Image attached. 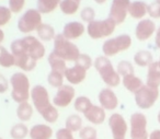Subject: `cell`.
I'll use <instances>...</instances> for the list:
<instances>
[{
	"mask_svg": "<svg viewBox=\"0 0 160 139\" xmlns=\"http://www.w3.org/2000/svg\"><path fill=\"white\" fill-rule=\"evenodd\" d=\"M31 99L35 110L45 119V122L49 124H54L57 122L59 116L58 111L56 106L51 103L48 91L44 86L38 84L33 87L31 90Z\"/></svg>",
	"mask_w": 160,
	"mask_h": 139,
	"instance_id": "7a4b0ae2",
	"label": "cell"
},
{
	"mask_svg": "<svg viewBox=\"0 0 160 139\" xmlns=\"http://www.w3.org/2000/svg\"><path fill=\"white\" fill-rule=\"evenodd\" d=\"M36 34H38V40H41L42 42H49L52 40L54 41L56 36L55 29L46 23H42L40 25V27L36 30Z\"/></svg>",
	"mask_w": 160,
	"mask_h": 139,
	"instance_id": "d4e9b609",
	"label": "cell"
},
{
	"mask_svg": "<svg viewBox=\"0 0 160 139\" xmlns=\"http://www.w3.org/2000/svg\"><path fill=\"white\" fill-rule=\"evenodd\" d=\"M116 24L110 18L104 20H93L88 23L87 33L92 40H101V38L109 37L115 31Z\"/></svg>",
	"mask_w": 160,
	"mask_h": 139,
	"instance_id": "52a82bcc",
	"label": "cell"
},
{
	"mask_svg": "<svg viewBox=\"0 0 160 139\" xmlns=\"http://www.w3.org/2000/svg\"><path fill=\"white\" fill-rule=\"evenodd\" d=\"M132 43H133V41L128 34H121V35L105 41L102 45V52L104 56L112 57V56H115L122 52L129 49V47L132 46Z\"/></svg>",
	"mask_w": 160,
	"mask_h": 139,
	"instance_id": "8992f818",
	"label": "cell"
},
{
	"mask_svg": "<svg viewBox=\"0 0 160 139\" xmlns=\"http://www.w3.org/2000/svg\"><path fill=\"white\" fill-rule=\"evenodd\" d=\"M83 115H85L86 119L93 125H101L107 117L105 110L99 105H92Z\"/></svg>",
	"mask_w": 160,
	"mask_h": 139,
	"instance_id": "ac0fdd59",
	"label": "cell"
},
{
	"mask_svg": "<svg viewBox=\"0 0 160 139\" xmlns=\"http://www.w3.org/2000/svg\"><path fill=\"white\" fill-rule=\"evenodd\" d=\"M148 16L152 19H160V3L156 0L148 5Z\"/></svg>",
	"mask_w": 160,
	"mask_h": 139,
	"instance_id": "ab89813d",
	"label": "cell"
},
{
	"mask_svg": "<svg viewBox=\"0 0 160 139\" xmlns=\"http://www.w3.org/2000/svg\"><path fill=\"white\" fill-rule=\"evenodd\" d=\"M65 75L60 72H56V71H52L47 76V82H48L49 86H52L53 88H60L62 86V82H64Z\"/></svg>",
	"mask_w": 160,
	"mask_h": 139,
	"instance_id": "d6a6232c",
	"label": "cell"
},
{
	"mask_svg": "<svg viewBox=\"0 0 160 139\" xmlns=\"http://www.w3.org/2000/svg\"><path fill=\"white\" fill-rule=\"evenodd\" d=\"M118 73L122 77H125V76L128 75H133L134 73V66L132 65L131 62L128 60H121L118 65V69H116Z\"/></svg>",
	"mask_w": 160,
	"mask_h": 139,
	"instance_id": "836d02e7",
	"label": "cell"
},
{
	"mask_svg": "<svg viewBox=\"0 0 160 139\" xmlns=\"http://www.w3.org/2000/svg\"><path fill=\"white\" fill-rule=\"evenodd\" d=\"M33 115V107L29 102H22L17 108V116L21 122H29Z\"/></svg>",
	"mask_w": 160,
	"mask_h": 139,
	"instance_id": "4316f807",
	"label": "cell"
},
{
	"mask_svg": "<svg viewBox=\"0 0 160 139\" xmlns=\"http://www.w3.org/2000/svg\"><path fill=\"white\" fill-rule=\"evenodd\" d=\"M9 89V82L3 77L2 75H0V93H6Z\"/></svg>",
	"mask_w": 160,
	"mask_h": 139,
	"instance_id": "b9f144b4",
	"label": "cell"
},
{
	"mask_svg": "<svg viewBox=\"0 0 160 139\" xmlns=\"http://www.w3.org/2000/svg\"><path fill=\"white\" fill-rule=\"evenodd\" d=\"M77 1H81V0H77Z\"/></svg>",
	"mask_w": 160,
	"mask_h": 139,
	"instance_id": "f907efd6",
	"label": "cell"
},
{
	"mask_svg": "<svg viewBox=\"0 0 160 139\" xmlns=\"http://www.w3.org/2000/svg\"><path fill=\"white\" fill-rule=\"evenodd\" d=\"M12 66H16V62H14V57L12 53L8 51L6 47L0 45V67L11 68Z\"/></svg>",
	"mask_w": 160,
	"mask_h": 139,
	"instance_id": "f1b7e54d",
	"label": "cell"
},
{
	"mask_svg": "<svg viewBox=\"0 0 160 139\" xmlns=\"http://www.w3.org/2000/svg\"><path fill=\"white\" fill-rule=\"evenodd\" d=\"M157 118H158V123L160 124V112L158 113V116H157Z\"/></svg>",
	"mask_w": 160,
	"mask_h": 139,
	"instance_id": "7dc6e473",
	"label": "cell"
},
{
	"mask_svg": "<svg viewBox=\"0 0 160 139\" xmlns=\"http://www.w3.org/2000/svg\"><path fill=\"white\" fill-rule=\"evenodd\" d=\"M148 139H160V129H155L149 134Z\"/></svg>",
	"mask_w": 160,
	"mask_h": 139,
	"instance_id": "7bdbcfd3",
	"label": "cell"
},
{
	"mask_svg": "<svg viewBox=\"0 0 160 139\" xmlns=\"http://www.w3.org/2000/svg\"><path fill=\"white\" fill-rule=\"evenodd\" d=\"M62 0H38L36 9L41 12V14H48L54 12L59 7Z\"/></svg>",
	"mask_w": 160,
	"mask_h": 139,
	"instance_id": "603a6c76",
	"label": "cell"
},
{
	"mask_svg": "<svg viewBox=\"0 0 160 139\" xmlns=\"http://www.w3.org/2000/svg\"><path fill=\"white\" fill-rule=\"evenodd\" d=\"M100 106L105 111H113L118 106V99L111 88H104L99 93Z\"/></svg>",
	"mask_w": 160,
	"mask_h": 139,
	"instance_id": "9a60e30c",
	"label": "cell"
},
{
	"mask_svg": "<svg viewBox=\"0 0 160 139\" xmlns=\"http://www.w3.org/2000/svg\"><path fill=\"white\" fill-rule=\"evenodd\" d=\"M158 97L159 90L145 84L135 93V103L142 110H149L155 105Z\"/></svg>",
	"mask_w": 160,
	"mask_h": 139,
	"instance_id": "9c48e42d",
	"label": "cell"
},
{
	"mask_svg": "<svg viewBox=\"0 0 160 139\" xmlns=\"http://www.w3.org/2000/svg\"><path fill=\"white\" fill-rule=\"evenodd\" d=\"M53 53L58 57L62 58L65 62H73L79 58L81 55L79 48L71 41L67 40L62 34H56L54 38V49Z\"/></svg>",
	"mask_w": 160,
	"mask_h": 139,
	"instance_id": "5b68a950",
	"label": "cell"
},
{
	"mask_svg": "<svg viewBox=\"0 0 160 139\" xmlns=\"http://www.w3.org/2000/svg\"><path fill=\"white\" fill-rule=\"evenodd\" d=\"M131 139H148L147 117L142 113L136 112L131 116Z\"/></svg>",
	"mask_w": 160,
	"mask_h": 139,
	"instance_id": "30bf717a",
	"label": "cell"
},
{
	"mask_svg": "<svg viewBox=\"0 0 160 139\" xmlns=\"http://www.w3.org/2000/svg\"><path fill=\"white\" fill-rule=\"evenodd\" d=\"M131 2V0H112L109 18L113 20L116 25L125 22L128 16V8Z\"/></svg>",
	"mask_w": 160,
	"mask_h": 139,
	"instance_id": "8fae6325",
	"label": "cell"
},
{
	"mask_svg": "<svg viewBox=\"0 0 160 139\" xmlns=\"http://www.w3.org/2000/svg\"><path fill=\"white\" fill-rule=\"evenodd\" d=\"M128 14L136 20H142L146 14H148V5L142 0L132 1L128 8Z\"/></svg>",
	"mask_w": 160,
	"mask_h": 139,
	"instance_id": "d6986e66",
	"label": "cell"
},
{
	"mask_svg": "<svg viewBox=\"0 0 160 139\" xmlns=\"http://www.w3.org/2000/svg\"><path fill=\"white\" fill-rule=\"evenodd\" d=\"M0 139H3V138H2V137H0Z\"/></svg>",
	"mask_w": 160,
	"mask_h": 139,
	"instance_id": "681fc988",
	"label": "cell"
},
{
	"mask_svg": "<svg viewBox=\"0 0 160 139\" xmlns=\"http://www.w3.org/2000/svg\"><path fill=\"white\" fill-rule=\"evenodd\" d=\"M10 52L16 62V66L23 71H32L36 64L45 56L46 49L43 42L33 35H28L22 38L12 41Z\"/></svg>",
	"mask_w": 160,
	"mask_h": 139,
	"instance_id": "6da1fadb",
	"label": "cell"
},
{
	"mask_svg": "<svg viewBox=\"0 0 160 139\" xmlns=\"http://www.w3.org/2000/svg\"><path fill=\"white\" fill-rule=\"evenodd\" d=\"M75 64L83 67V68L87 69V70H89V69L93 66V62H92L91 57H90L88 54H81V55L79 56V58L75 62Z\"/></svg>",
	"mask_w": 160,
	"mask_h": 139,
	"instance_id": "74e56055",
	"label": "cell"
},
{
	"mask_svg": "<svg viewBox=\"0 0 160 139\" xmlns=\"http://www.w3.org/2000/svg\"><path fill=\"white\" fill-rule=\"evenodd\" d=\"M12 18V12L9 9V7L0 6V27H5L10 22Z\"/></svg>",
	"mask_w": 160,
	"mask_h": 139,
	"instance_id": "d590c367",
	"label": "cell"
},
{
	"mask_svg": "<svg viewBox=\"0 0 160 139\" xmlns=\"http://www.w3.org/2000/svg\"><path fill=\"white\" fill-rule=\"evenodd\" d=\"M60 11L66 16H73L80 8V1L77 0H62L59 5Z\"/></svg>",
	"mask_w": 160,
	"mask_h": 139,
	"instance_id": "83f0119b",
	"label": "cell"
},
{
	"mask_svg": "<svg viewBox=\"0 0 160 139\" xmlns=\"http://www.w3.org/2000/svg\"><path fill=\"white\" fill-rule=\"evenodd\" d=\"M65 126H66L67 129H69L71 132H80V129L82 128V118L78 114L69 115L66 118Z\"/></svg>",
	"mask_w": 160,
	"mask_h": 139,
	"instance_id": "f546056e",
	"label": "cell"
},
{
	"mask_svg": "<svg viewBox=\"0 0 160 139\" xmlns=\"http://www.w3.org/2000/svg\"><path fill=\"white\" fill-rule=\"evenodd\" d=\"M80 18L83 22H92L93 20H96V11H94L93 8L91 7H86L81 10L80 12Z\"/></svg>",
	"mask_w": 160,
	"mask_h": 139,
	"instance_id": "8d00e7d4",
	"label": "cell"
},
{
	"mask_svg": "<svg viewBox=\"0 0 160 139\" xmlns=\"http://www.w3.org/2000/svg\"><path fill=\"white\" fill-rule=\"evenodd\" d=\"M134 62L138 67H148L153 62V56L149 51H139L134 55Z\"/></svg>",
	"mask_w": 160,
	"mask_h": 139,
	"instance_id": "484cf974",
	"label": "cell"
},
{
	"mask_svg": "<svg viewBox=\"0 0 160 139\" xmlns=\"http://www.w3.org/2000/svg\"><path fill=\"white\" fill-rule=\"evenodd\" d=\"M29 128L25 124L19 123L16 124L10 129V136L12 139H24L29 135Z\"/></svg>",
	"mask_w": 160,
	"mask_h": 139,
	"instance_id": "4dcf8cb0",
	"label": "cell"
},
{
	"mask_svg": "<svg viewBox=\"0 0 160 139\" xmlns=\"http://www.w3.org/2000/svg\"><path fill=\"white\" fill-rule=\"evenodd\" d=\"M93 66L100 75L102 81L109 88H115L121 83V76L118 73L112 65L111 60L107 56H99L93 62Z\"/></svg>",
	"mask_w": 160,
	"mask_h": 139,
	"instance_id": "3957f363",
	"label": "cell"
},
{
	"mask_svg": "<svg viewBox=\"0 0 160 139\" xmlns=\"http://www.w3.org/2000/svg\"><path fill=\"white\" fill-rule=\"evenodd\" d=\"M29 136L31 139H51L53 136V129L46 124H38L30 129Z\"/></svg>",
	"mask_w": 160,
	"mask_h": 139,
	"instance_id": "ffe728a7",
	"label": "cell"
},
{
	"mask_svg": "<svg viewBox=\"0 0 160 139\" xmlns=\"http://www.w3.org/2000/svg\"><path fill=\"white\" fill-rule=\"evenodd\" d=\"M76 91L71 84H62L57 89L55 97L53 99V104L56 107H67L75 100Z\"/></svg>",
	"mask_w": 160,
	"mask_h": 139,
	"instance_id": "4fadbf2b",
	"label": "cell"
},
{
	"mask_svg": "<svg viewBox=\"0 0 160 139\" xmlns=\"http://www.w3.org/2000/svg\"><path fill=\"white\" fill-rule=\"evenodd\" d=\"M47 62H48V65L51 67L52 71H56V72H60L65 75V71L67 70V66H66V62L62 58L58 57L56 54H54L52 52L48 55Z\"/></svg>",
	"mask_w": 160,
	"mask_h": 139,
	"instance_id": "cb8c5ba5",
	"label": "cell"
},
{
	"mask_svg": "<svg viewBox=\"0 0 160 139\" xmlns=\"http://www.w3.org/2000/svg\"><path fill=\"white\" fill-rule=\"evenodd\" d=\"M122 83L127 91L134 93V94H135V93L137 92V91L139 90L142 86H144V84H142V80L140 79L139 77L135 76L134 73L133 75H128V76L123 77Z\"/></svg>",
	"mask_w": 160,
	"mask_h": 139,
	"instance_id": "7402d4cb",
	"label": "cell"
},
{
	"mask_svg": "<svg viewBox=\"0 0 160 139\" xmlns=\"http://www.w3.org/2000/svg\"><path fill=\"white\" fill-rule=\"evenodd\" d=\"M157 31L156 23L150 19H142L137 23L135 27V36L138 41L145 42L148 41Z\"/></svg>",
	"mask_w": 160,
	"mask_h": 139,
	"instance_id": "5bb4252c",
	"label": "cell"
},
{
	"mask_svg": "<svg viewBox=\"0 0 160 139\" xmlns=\"http://www.w3.org/2000/svg\"><path fill=\"white\" fill-rule=\"evenodd\" d=\"M80 139H98V132L92 126L82 127L79 132Z\"/></svg>",
	"mask_w": 160,
	"mask_h": 139,
	"instance_id": "e575fe53",
	"label": "cell"
},
{
	"mask_svg": "<svg viewBox=\"0 0 160 139\" xmlns=\"http://www.w3.org/2000/svg\"><path fill=\"white\" fill-rule=\"evenodd\" d=\"M158 65H159V67H160V58H159V60H158Z\"/></svg>",
	"mask_w": 160,
	"mask_h": 139,
	"instance_id": "c3c4849f",
	"label": "cell"
},
{
	"mask_svg": "<svg viewBox=\"0 0 160 139\" xmlns=\"http://www.w3.org/2000/svg\"><path fill=\"white\" fill-rule=\"evenodd\" d=\"M3 40H5V33H3L2 30L0 29V45H1V43L3 42Z\"/></svg>",
	"mask_w": 160,
	"mask_h": 139,
	"instance_id": "f6af8a7d",
	"label": "cell"
},
{
	"mask_svg": "<svg viewBox=\"0 0 160 139\" xmlns=\"http://www.w3.org/2000/svg\"><path fill=\"white\" fill-rule=\"evenodd\" d=\"M92 105H93V104H92L91 100L87 97H83V95L78 97L77 99L75 100V102H73V107H75V110L77 111L78 113H82V114H85Z\"/></svg>",
	"mask_w": 160,
	"mask_h": 139,
	"instance_id": "1f68e13d",
	"label": "cell"
},
{
	"mask_svg": "<svg viewBox=\"0 0 160 139\" xmlns=\"http://www.w3.org/2000/svg\"><path fill=\"white\" fill-rule=\"evenodd\" d=\"M155 43H156V46L160 49V27L159 29L156 31V37H155Z\"/></svg>",
	"mask_w": 160,
	"mask_h": 139,
	"instance_id": "ee69618b",
	"label": "cell"
},
{
	"mask_svg": "<svg viewBox=\"0 0 160 139\" xmlns=\"http://www.w3.org/2000/svg\"><path fill=\"white\" fill-rule=\"evenodd\" d=\"M146 84L151 88L158 89L160 86V67L158 65V62H153L148 66L147 71V79Z\"/></svg>",
	"mask_w": 160,
	"mask_h": 139,
	"instance_id": "44dd1931",
	"label": "cell"
},
{
	"mask_svg": "<svg viewBox=\"0 0 160 139\" xmlns=\"http://www.w3.org/2000/svg\"><path fill=\"white\" fill-rule=\"evenodd\" d=\"M42 24V14L38 9H29L18 21V30L21 33L30 34L36 31Z\"/></svg>",
	"mask_w": 160,
	"mask_h": 139,
	"instance_id": "ba28073f",
	"label": "cell"
},
{
	"mask_svg": "<svg viewBox=\"0 0 160 139\" xmlns=\"http://www.w3.org/2000/svg\"><path fill=\"white\" fill-rule=\"evenodd\" d=\"M9 1V9L12 13H19L23 10L25 6V0H8Z\"/></svg>",
	"mask_w": 160,
	"mask_h": 139,
	"instance_id": "f35d334b",
	"label": "cell"
},
{
	"mask_svg": "<svg viewBox=\"0 0 160 139\" xmlns=\"http://www.w3.org/2000/svg\"><path fill=\"white\" fill-rule=\"evenodd\" d=\"M11 84V97L17 103L28 102L31 97V89H30V80L24 72H16L10 78Z\"/></svg>",
	"mask_w": 160,
	"mask_h": 139,
	"instance_id": "277c9868",
	"label": "cell"
},
{
	"mask_svg": "<svg viewBox=\"0 0 160 139\" xmlns=\"http://www.w3.org/2000/svg\"><path fill=\"white\" fill-rule=\"evenodd\" d=\"M56 139H75V138H73L72 132L65 127L57 130V132H56Z\"/></svg>",
	"mask_w": 160,
	"mask_h": 139,
	"instance_id": "60d3db41",
	"label": "cell"
},
{
	"mask_svg": "<svg viewBox=\"0 0 160 139\" xmlns=\"http://www.w3.org/2000/svg\"><path fill=\"white\" fill-rule=\"evenodd\" d=\"M86 31L85 25L81 22H78V21H71L65 24L64 29H62V35L69 41L78 40L79 37L83 35Z\"/></svg>",
	"mask_w": 160,
	"mask_h": 139,
	"instance_id": "e0dca14e",
	"label": "cell"
},
{
	"mask_svg": "<svg viewBox=\"0 0 160 139\" xmlns=\"http://www.w3.org/2000/svg\"><path fill=\"white\" fill-rule=\"evenodd\" d=\"M109 127L111 129L113 139H125L126 138L128 126L125 118L118 113H113L109 117Z\"/></svg>",
	"mask_w": 160,
	"mask_h": 139,
	"instance_id": "7c38bea8",
	"label": "cell"
},
{
	"mask_svg": "<svg viewBox=\"0 0 160 139\" xmlns=\"http://www.w3.org/2000/svg\"><path fill=\"white\" fill-rule=\"evenodd\" d=\"M86 77H87V69L76 64L75 66L67 68V70L65 71V79L69 82V84L72 86H77L83 82Z\"/></svg>",
	"mask_w": 160,
	"mask_h": 139,
	"instance_id": "2e32d148",
	"label": "cell"
},
{
	"mask_svg": "<svg viewBox=\"0 0 160 139\" xmlns=\"http://www.w3.org/2000/svg\"><path fill=\"white\" fill-rule=\"evenodd\" d=\"M96 1V3H98V5H103V3L107 2V0H94Z\"/></svg>",
	"mask_w": 160,
	"mask_h": 139,
	"instance_id": "bcb514c9",
	"label": "cell"
}]
</instances>
